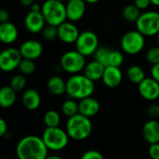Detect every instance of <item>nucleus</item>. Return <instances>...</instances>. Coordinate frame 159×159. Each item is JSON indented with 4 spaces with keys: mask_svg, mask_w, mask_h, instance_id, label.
I'll use <instances>...</instances> for the list:
<instances>
[{
    "mask_svg": "<svg viewBox=\"0 0 159 159\" xmlns=\"http://www.w3.org/2000/svg\"><path fill=\"white\" fill-rule=\"evenodd\" d=\"M69 135L65 129L57 128H46L42 134V140L46 146L51 151H61L64 149L69 143Z\"/></svg>",
    "mask_w": 159,
    "mask_h": 159,
    "instance_id": "39448f33",
    "label": "nucleus"
},
{
    "mask_svg": "<svg viewBox=\"0 0 159 159\" xmlns=\"http://www.w3.org/2000/svg\"><path fill=\"white\" fill-rule=\"evenodd\" d=\"M122 80H123V74L120 67H116V66L105 67L102 81L107 88L115 89L121 84Z\"/></svg>",
    "mask_w": 159,
    "mask_h": 159,
    "instance_id": "f3484780",
    "label": "nucleus"
},
{
    "mask_svg": "<svg viewBox=\"0 0 159 159\" xmlns=\"http://www.w3.org/2000/svg\"><path fill=\"white\" fill-rule=\"evenodd\" d=\"M100 108L101 105L99 101L93 97H88L86 99L81 100L78 102L79 114L89 118L95 116L99 113Z\"/></svg>",
    "mask_w": 159,
    "mask_h": 159,
    "instance_id": "6ab92c4d",
    "label": "nucleus"
},
{
    "mask_svg": "<svg viewBox=\"0 0 159 159\" xmlns=\"http://www.w3.org/2000/svg\"><path fill=\"white\" fill-rule=\"evenodd\" d=\"M19 50L23 59L34 61L41 57L44 48L40 41L35 39H28L20 46Z\"/></svg>",
    "mask_w": 159,
    "mask_h": 159,
    "instance_id": "f8f14e48",
    "label": "nucleus"
},
{
    "mask_svg": "<svg viewBox=\"0 0 159 159\" xmlns=\"http://www.w3.org/2000/svg\"><path fill=\"white\" fill-rule=\"evenodd\" d=\"M157 46L159 47V34L157 35Z\"/></svg>",
    "mask_w": 159,
    "mask_h": 159,
    "instance_id": "a18cd8bd",
    "label": "nucleus"
},
{
    "mask_svg": "<svg viewBox=\"0 0 159 159\" xmlns=\"http://www.w3.org/2000/svg\"><path fill=\"white\" fill-rule=\"evenodd\" d=\"M46 25L47 22L42 12L29 11L24 18V26L26 30L31 34L42 33Z\"/></svg>",
    "mask_w": 159,
    "mask_h": 159,
    "instance_id": "2eb2a0df",
    "label": "nucleus"
},
{
    "mask_svg": "<svg viewBox=\"0 0 159 159\" xmlns=\"http://www.w3.org/2000/svg\"><path fill=\"white\" fill-rule=\"evenodd\" d=\"M47 88L51 94L55 96H61L66 93V81L59 75H53L48 80Z\"/></svg>",
    "mask_w": 159,
    "mask_h": 159,
    "instance_id": "5701e85b",
    "label": "nucleus"
},
{
    "mask_svg": "<svg viewBox=\"0 0 159 159\" xmlns=\"http://www.w3.org/2000/svg\"><path fill=\"white\" fill-rule=\"evenodd\" d=\"M59 1H61V2H64V1H66V0H59Z\"/></svg>",
    "mask_w": 159,
    "mask_h": 159,
    "instance_id": "49530a36",
    "label": "nucleus"
},
{
    "mask_svg": "<svg viewBox=\"0 0 159 159\" xmlns=\"http://www.w3.org/2000/svg\"><path fill=\"white\" fill-rule=\"evenodd\" d=\"M43 120L46 128H57L61 123V116L55 110H48L45 113Z\"/></svg>",
    "mask_w": 159,
    "mask_h": 159,
    "instance_id": "cd10ccee",
    "label": "nucleus"
},
{
    "mask_svg": "<svg viewBox=\"0 0 159 159\" xmlns=\"http://www.w3.org/2000/svg\"><path fill=\"white\" fill-rule=\"evenodd\" d=\"M47 24L60 26L67 20L66 4L59 0H46L41 10Z\"/></svg>",
    "mask_w": 159,
    "mask_h": 159,
    "instance_id": "20e7f679",
    "label": "nucleus"
},
{
    "mask_svg": "<svg viewBox=\"0 0 159 159\" xmlns=\"http://www.w3.org/2000/svg\"><path fill=\"white\" fill-rule=\"evenodd\" d=\"M80 32L78 27L72 21H65L58 26V38L65 44H74L76 42Z\"/></svg>",
    "mask_w": 159,
    "mask_h": 159,
    "instance_id": "4468645a",
    "label": "nucleus"
},
{
    "mask_svg": "<svg viewBox=\"0 0 159 159\" xmlns=\"http://www.w3.org/2000/svg\"><path fill=\"white\" fill-rule=\"evenodd\" d=\"M42 36L48 41H52L58 38V27L47 24L42 31Z\"/></svg>",
    "mask_w": 159,
    "mask_h": 159,
    "instance_id": "7c9ffc66",
    "label": "nucleus"
},
{
    "mask_svg": "<svg viewBox=\"0 0 159 159\" xmlns=\"http://www.w3.org/2000/svg\"><path fill=\"white\" fill-rule=\"evenodd\" d=\"M127 77L131 83L137 84V85H139L141 82H143L146 78L144 70L141 66L136 65V64L131 65L128 68Z\"/></svg>",
    "mask_w": 159,
    "mask_h": 159,
    "instance_id": "393cba45",
    "label": "nucleus"
},
{
    "mask_svg": "<svg viewBox=\"0 0 159 159\" xmlns=\"http://www.w3.org/2000/svg\"><path fill=\"white\" fill-rule=\"evenodd\" d=\"M41 10H42V5H39L38 3H34V4L30 7V11L41 12Z\"/></svg>",
    "mask_w": 159,
    "mask_h": 159,
    "instance_id": "ea45409f",
    "label": "nucleus"
},
{
    "mask_svg": "<svg viewBox=\"0 0 159 159\" xmlns=\"http://www.w3.org/2000/svg\"><path fill=\"white\" fill-rule=\"evenodd\" d=\"M148 153L152 159H159V143L150 144Z\"/></svg>",
    "mask_w": 159,
    "mask_h": 159,
    "instance_id": "f704fd0d",
    "label": "nucleus"
},
{
    "mask_svg": "<svg viewBox=\"0 0 159 159\" xmlns=\"http://www.w3.org/2000/svg\"><path fill=\"white\" fill-rule=\"evenodd\" d=\"M86 3H89V4H95L97 2H99L100 0H84Z\"/></svg>",
    "mask_w": 159,
    "mask_h": 159,
    "instance_id": "c03bdc74",
    "label": "nucleus"
},
{
    "mask_svg": "<svg viewBox=\"0 0 159 159\" xmlns=\"http://www.w3.org/2000/svg\"><path fill=\"white\" fill-rule=\"evenodd\" d=\"M151 4L155 7H159V0H150Z\"/></svg>",
    "mask_w": 159,
    "mask_h": 159,
    "instance_id": "37998d69",
    "label": "nucleus"
},
{
    "mask_svg": "<svg viewBox=\"0 0 159 159\" xmlns=\"http://www.w3.org/2000/svg\"><path fill=\"white\" fill-rule=\"evenodd\" d=\"M20 4L23 7H30L34 2V0H19Z\"/></svg>",
    "mask_w": 159,
    "mask_h": 159,
    "instance_id": "a19ab883",
    "label": "nucleus"
},
{
    "mask_svg": "<svg viewBox=\"0 0 159 159\" xmlns=\"http://www.w3.org/2000/svg\"><path fill=\"white\" fill-rule=\"evenodd\" d=\"M75 44V49L85 57L94 55L99 47V37L92 31L80 33Z\"/></svg>",
    "mask_w": 159,
    "mask_h": 159,
    "instance_id": "1a4fd4ad",
    "label": "nucleus"
},
{
    "mask_svg": "<svg viewBox=\"0 0 159 159\" xmlns=\"http://www.w3.org/2000/svg\"><path fill=\"white\" fill-rule=\"evenodd\" d=\"M143 136L144 140L150 143H159V122L156 119L148 120L143 127Z\"/></svg>",
    "mask_w": 159,
    "mask_h": 159,
    "instance_id": "412c9836",
    "label": "nucleus"
},
{
    "mask_svg": "<svg viewBox=\"0 0 159 159\" xmlns=\"http://www.w3.org/2000/svg\"><path fill=\"white\" fill-rule=\"evenodd\" d=\"M66 12L69 21L76 22L80 20L86 13V2L84 0H68Z\"/></svg>",
    "mask_w": 159,
    "mask_h": 159,
    "instance_id": "dca6fc26",
    "label": "nucleus"
},
{
    "mask_svg": "<svg viewBox=\"0 0 159 159\" xmlns=\"http://www.w3.org/2000/svg\"><path fill=\"white\" fill-rule=\"evenodd\" d=\"M93 56L94 60L101 62L105 67H120L124 62V55L121 51L107 47H100Z\"/></svg>",
    "mask_w": 159,
    "mask_h": 159,
    "instance_id": "9d476101",
    "label": "nucleus"
},
{
    "mask_svg": "<svg viewBox=\"0 0 159 159\" xmlns=\"http://www.w3.org/2000/svg\"><path fill=\"white\" fill-rule=\"evenodd\" d=\"M16 91L10 86H5L0 89V105L2 108L11 107L17 99Z\"/></svg>",
    "mask_w": 159,
    "mask_h": 159,
    "instance_id": "b1692460",
    "label": "nucleus"
},
{
    "mask_svg": "<svg viewBox=\"0 0 159 159\" xmlns=\"http://www.w3.org/2000/svg\"><path fill=\"white\" fill-rule=\"evenodd\" d=\"M80 159H104L103 156L102 155L101 152L97 151V150H89L87 152H85Z\"/></svg>",
    "mask_w": 159,
    "mask_h": 159,
    "instance_id": "473e14b6",
    "label": "nucleus"
},
{
    "mask_svg": "<svg viewBox=\"0 0 159 159\" xmlns=\"http://www.w3.org/2000/svg\"><path fill=\"white\" fill-rule=\"evenodd\" d=\"M26 84H27V81H26L25 76H24L23 75L20 74V75H14V76L11 78L9 86H10L16 92H20V91H22V90L25 89Z\"/></svg>",
    "mask_w": 159,
    "mask_h": 159,
    "instance_id": "c85d7f7f",
    "label": "nucleus"
},
{
    "mask_svg": "<svg viewBox=\"0 0 159 159\" xmlns=\"http://www.w3.org/2000/svg\"><path fill=\"white\" fill-rule=\"evenodd\" d=\"M21 102L25 109L34 111L39 108L41 104V96L34 89H28L24 90L21 96Z\"/></svg>",
    "mask_w": 159,
    "mask_h": 159,
    "instance_id": "aec40b11",
    "label": "nucleus"
},
{
    "mask_svg": "<svg viewBox=\"0 0 159 159\" xmlns=\"http://www.w3.org/2000/svg\"><path fill=\"white\" fill-rule=\"evenodd\" d=\"M146 61L151 63L152 65L157 64L159 63V47L158 46H155L150 48L145 55Z\"/></svg>",
    "mask_w": 159,
    "mask_h": 159,
    "instance_id": "2f4dec72",
    "label": "nucleus"
},
{
    "mask_svg": "<svg viewBox=\"0 0 159 159\" xmlns=\"http://www.w3.org/2000/svg\"><path fill=\"white\" fill-rule=\"evenodd\" d=\"M9 19V14L7 12V10L6 9H1L0 10V23H4L8 21Z\"/></svg>",
    "mask_w": 159,
    "mask_h": 159,
    "instance_id": "58836bf2",
    "label": "nucleus"
},
{
    "mask_svg": "<svg viewBox=\"0 0 159 159\" xmlns=\"http://www.w3.org/2000/svg\"><path fill=\"white\" fill-rule=\"evenodd\" d=\"M104 70H105V66H103L101 62L94 60L86 64V67L83 72L84 75L89 79L95 82V81L102 80Z\"/></svg>",
    "mask_w": 159,
    "mask_h": 159,
    "instance_id": "4be33fe9",
    "label": "nucleus"
},
{
    "mask_svg": "<svg viewBox=\"0 0 159 159\" xmlns=\"http://www.w3.org/2000/svg\"><path fill=\"white\" fill-rule=\"evenodd\" d=\"M135 24L136 30L145 37L157 36L159 34V12L155 10L143 12Z\"/></svg>",
    "mask_w": 159,
    "mask_h": 159,
    "instance_id": "423d86ee",
    "label": "nucleus"
},
{
    "mask_svg": "<svg viewBox=\"0 0 159 159\" xmlns=\"http://www.w3.org/2000/svg\"><path fill=\"white\" fill-rule=\"evenodd\" d=\"M141 10L134 5V4H129L127 5L123 10H122V16L123 18L129 21V22H137L141 16Z\"/></svg>",
    "mask_w": 159,
    "mask_h": 159,
    "instance_id": "a878e982",
    "label": "nucleus"
},
{
    "mask_svg": "<svg viewBox=\"0 0 159 159\" xmlns=\"http://www.w3.org/2000/svg\"><path fill=\"white\" fill-rule=\"evenodd\" d=\"M20 73L23 75H30L34 73L35 71V64L34 61L28 60V59H22L19 67H18Z\"/></svg>",
    "mask_w": 159,
    "mask_h": 159,
    "instance_id": "c756f323",
    "label": "nucleus"
},
{
    "mask_svg": "<svg viewBox=\"0 0 159 159\" xmlns=\"http://www.w3.org/2000/svg\"><path fill=\"white\" fill-rule=\"evenodd\" d=\"M22 56L18 48H7L0 53V69L5 73H9L18 69Z\"/></svg>",
    "mask_w": 159,
    "mask_h": 159,
    "instance_id": "9b49d317",
    "label": "nucleus"
},
{
    "mask_svg": "<svg viewBox=\"0 0 159 159\" xmlns=\"http://www.w3.org/2000/svg\"><path fill=\"white\" fill-rule=\"evenodd\" d=\"M138 91L144 100L156 101L159 98V83L153 77H146L138 85Z\"/></svg>",
    "mask_w": 159,
    "mask_h": 159,
    "instance_id": "ddd939ff",
    "label": "nucleus"
},
{
    "mask_svg": "<svg viewBox=\"0 0 159 159\" xmlns=\"http://www.w3.org/2000/svg\"><path fill=\"white\" fill-rule=\"evenodd\" d=\"M46 159H63L61 157H60V156H57V155H48V157H47V158Z\"/></svg>",
    "mask_w": 159,
    "mask_h": 159,
    "instance_id": "79ce46f5",
    "label": "nucleus"
},
{
    "mask_svg": "<svg viewBox=\"0 0 159 159\" xmlns=\"http://www.w3.org/2000/svg\"><path fill=\"white\" fill-rule=\"evenodd\" d=\"M151 77L159 83V63L155 64L151 68Z\"/></svg>",
    "mask_w": 159,
    "mask_h": 159,
    "instance_id": "e433bc0d",
    "label": "nucleus"
},
{
    "mask_svg": "<svg viewBox=\"0 0 159 159\" xmlns=\"http://www.w3.org/2000/svg\"><path fill=\"white\" fill-rule=\"evenodd\" d=\"M134 5L142 11V10H145L149 7L151 4L150 0H134Z\"/></svg>",
    "mask_w": 159,
    "mask_h": 159,
    "instance_id": "c9c22d12",
    "label": "nucleus"
},
{
    "mask_svg": "<svg viewBox=\"0 0 159 159\" xmlns=\"http://www.w3.org/2000/svg\"><path fill=\"white\" fill-rule=\"evenodd\" d=\"M120 47L124 53L128 55H137L145 47V36L138 30H131L123 34Z\"/></svg>",
    "mask_w": 159,
    "mask_h": 159,
    "instance_id": "0eeeda50",
    "label": "nucleus"
},
{
    "mask_svg": "<svg viewBox=\"0 0 159 159\" xmlns=\"http://www.w3.org/2000/svg\"><path fill=\"white\" fill-rule=\"evenodd\" d=\"M86 57L75 50H69L62 54L60 65L61 69L71 75H77L86 67Z\"/></svg>",
    "mask_w": 159,
    "mask_h": 159,
    "instance_id": "6e6552de",
    "label": "nucleus"
},
{
    "mask_svg": "<svg viewBox=\"0 0 159 159\" xmlns=\"http://www.w3.org/2000/svg\"><path fill=\"white\" fill-rule=\"evenodd\" d=\"M7 132V124L5 119H0V136H5Z\"/></svg>",
    "mask_w": 159,
    "mask_h": 159,
    "instance_id": "4c0bfd02",
    "label": "nucleus"
},
{
    "mask_svg": "<svg viewBox=\"0 0 159 159\" xmlns=\"http://www.w3.org/2000/svg\"><path fill=\"white\" fill-rule=\"evenodd\" d=\"M19 37V31L17 26L10 22L7 21L0 23V40L5 45H10L17 41Z\"/></svg>",
    "mask_w": 159,
    "mask_h": 159,
    "instance_id": "a211bd4d",
    "label": "nucleus"
},
{
    "mask_svg": "<svg viewBox=\"0 0 159 159\" xmlns=\"http://www.w3.org/2000/svg\"><path fill=\"white\" fill-rule=\"evenodd\" d=\"M147 114L152 119L159 118V104H152L147 109Z\"/></svg>",
    "mask_w": 159,
    "mask_h": 159,
    "instance_id": "72a5a7b5",
    "label": "nucleus"
},
{
    "mask_svg": "<svg viewBox=\"0 0 159 159\" xmlns=\"http://www.w3.org/2000/svg\"><path fill=\"white\" fill-rule=\"evenodd\" d=\"M95 89L94 82L84 74L73 75L66 81V94L73 100H83L91 97Z\"/></svg>",
    "mask_w": 159,
    "mask_h": 159,
    "instance_id": "f03ea898",
    "label": "nucleus"
},
{
    "mask_svg": "<svg viewBox=\"0 0 159 159\" xmlns=\"http://www.w3.org/2000/svg\"><path fill=\"white\" fill-rule=\"evenodd\" d=\"M16 156L18 159H46L48 156V149L42 137L29 135L17 143Z\"/></svg>",
    "mask_w": 159,
    "mask_h": 159,
    "instance_id": "f257e3e1",
    "label": "nucleus"
},
{
    "mask_svg": "<svg viewBox=\"0 0 159 159\" xmlns=\"http://www.w3.org/2000/svg\"><path fill=\"white\" fill-rule=\"evenodd\" d=\"M70 139L75 141H84L92 132V123L89 117L77 114L66 122V129Z\"/></svg>",
    "mask_w": 159,
    "mask_h": 159,
    "instance_id": "7ed1b4c3",
    "label": "nucleus"
},
{
    "mask_svg": "<svg viewBox=\"0 0 159 159\" xmlns=\"http://www.w3.org/2000/svg\"><path fill=\"white\" fill-rule=\"evenodd\" d=\"M61 113L63 116H65L68 118L79 114L78 103L75 102V100L73 99L66 100L61 104Z\"/></svg>",
    "mask_w": 159,
    "mask_h": 159,
    "instance_id": "bb28decb",
    "label": "nucleus"
}]
</instances>
